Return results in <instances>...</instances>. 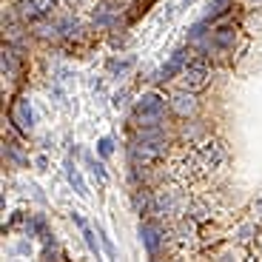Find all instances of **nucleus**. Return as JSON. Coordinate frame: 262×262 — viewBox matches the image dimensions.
<instances>
[{
  "instance_id": "1",
  "label": "nucleus",
  "mask_w": 262,
  "mask_h": 262,
  "mask_svg": "<svg viewBox=\"0 0 262 262\" xmlns=\"http://www.w3.org/2000/svg\"><path fill=\"white\" fill-rule=\"evenodd\" d=\"M163 112H165V100L160 97V94L151 92L137 103V123L140 125H160Z\"/></svg>"
},
{
  "instance_id": "2",
  "label": "nucleus",
  "mask_w": 262,
  "mask_h": 262,
  "mask_svg": "<svg viewBox=\"0 0 262 262\" xmlns=\"http://www.w3.org/2000/svg\"><path fill=\"white\" fill-rule=\"evenodd\" d=\"M163 151H165V145H163V140H143L140 137L137 143L131 145V163L134 165H148V163H157L160 157H163Z\"/></svg>"
},
{
  "instance_id": "3",
  "label": "nucleus",
  "mask_w": 262,
  "mask_h": 262,
  "mask_svg": "<svg viewBox=\"0 0 262 262\" xmlns=\"http://www.w3.org/2000/svg\"><path fill=\"white\" fill-rule=\"evenodd\" d=\"M205 80H208V69H205L203 60H200V63H194V66H188V69H185V74H183V85L188 89V92L203 89Z\"/></svg>"
},
{
  "instance_id": "4",
  "label": "nucleus",
  "mask_w": 262,
  "mask_h": 262,
  "mask_svg": "<svg viewBox=\"0 0 262 262\" xmlns=\"http://www.w3.org/2000/svg\"><path fill=\"white\" fill-rule=\"evenodd\" d=\"M12 120L17 123L20 131H32V108H29V100H17L12 112Z\"/></svg>"
},
{
  "instance_id": "5",
  "label": "nucleus",
  "mask_w": 262,
  "mask_h": 262,
  "mask_svg": "<svg viewBox=\"0 0 262 262\" xmlns=\"http://www.w3.org/2000/svg\"><path fill=\"white\" fill-rule=\"evenodd\" d=\"M52 9V0H23V6H20V14L29 20L40 17V14H46Z\"/></svg>"
},
{
  "instance_id": "6",
  "label": "nucleus",
  "mask_w": 262,
  "mask_h": 262,
  "mask_svg": "<svg viewBox=\"0 0 262 262\" xmlns=\"http://www.w3.org/2000/svg\"><path fill=\"white\" fill-rule=\"evenodd\" d=\"M234 43H236V32L231 26H223V29H216L214 32V46L216 49L228 52V49H234Z\"/></svg>"
},
{
  "instance_id": "7",
  "label": "nucleus",
  "mask_w": 262,
  "mask_h": 262,
  "mask_svg": "<svg viewBox=\"0 0 262 262\" xmlns=\"http://www.w3.org/2000/svg\"><path fill=\"white\" fill-rule=\"evenodd\" d=\"M140 236H143V243H145V248H148V254H157V248H160V228H154V225L145 223L143 228H140Z\"/></svg>"
},
{
  "instance_id": "8",
  "label": "nucleus",
  "mask_w": 262,
  "mask_h": 262,
  "mask_svg": "<svg viewBox=\"0 0 262 262\" xmlns=\"http://www.w3.org/2000/svg\"><path fill=\"white\" fill-rule=\"evenodd\" d=\"M203 157H205V163H208V168H216V165L225 160V151L220 148V143H208L203 148Z\"/></svg>"
},
{
  "instance_id": "9",
  "label": "nucleus",
  "mask_w": 262,
  "mask_h": 262,
  "mask_svg": "<svg viewBox=\"0 0 262 262\" xmlns=\"http://www.w3.org/2000/svg\"><path fill=\"white\" fill-rule=\"evenodd\" d=\"M194 108H196V103H194L191 94H177V97H174V112H177L180 117H188Z\"/></svg>"
},
{
  "instance_id": "10",
  "label": "nucleus",
  "mask_w": 262,
  "mask_h": 262,
  "mask_svg": "<svg viewBox=\"0 0 262 262\" xmlns=\"http://www.w3.org/2000/svg\"><path fill=\"white\" fill-rule=\"evenodd\" d=\"M74 223L80 225V231H83V239H85V245H89V251H92V254H97L100 256V248H97V239H94V231L89 228V225L83 223V220H80L77 214H74Z\"/></svg>"
},
{
  "instance_id": "11",
  "label": "nucleus",
  "mask_w": 262,
  "mask_h": 262,
  "mask_svg": "<svg viewBox=\"0 0 262 262\" xmlns=\"http://www.w3.org/2000/svg\"><path fill=\"white\" fill-rule=\"evenodd\" d=\"M183 60H185V49H180V52H174V57H171V63L165 66L163 72H160V77H157V80H168L171 74H174V72L180 69V66H183Z\"/></svg>"
},
{
  "instance_id": "12",
  "label": "nucleus",
  "mask_w": 262,
  "mask_h": 262,
  "mask_svg": "<svg viewBox=\"0 0 262 262\" xmlns=\"http://www.w3.org/2000/svg\"><path fill=\"white\" fill-rule=\"evenodd\" d=\"M69 180H72L74 191H77L80 196H85V194H89V191H85V183H83V177H80V174H77V171L72 168V165H69Z\"/></svg>"
},
{
  "instance_id": "13",
  "label": "nucleus",
  "mask_w": 262,
  "mask_h": 262,
  "mask_svg": "<svg viewBox=\"0 0 262 262\" xmlns=\"http://www.w3.org/2000/svg\"><path fill=\"white\" fill-rule=\"evenodd\" d=\"M100 154H103V157H108V154H112V140H108V137L100 140Z\"/></svg>"
}]
</instances>
